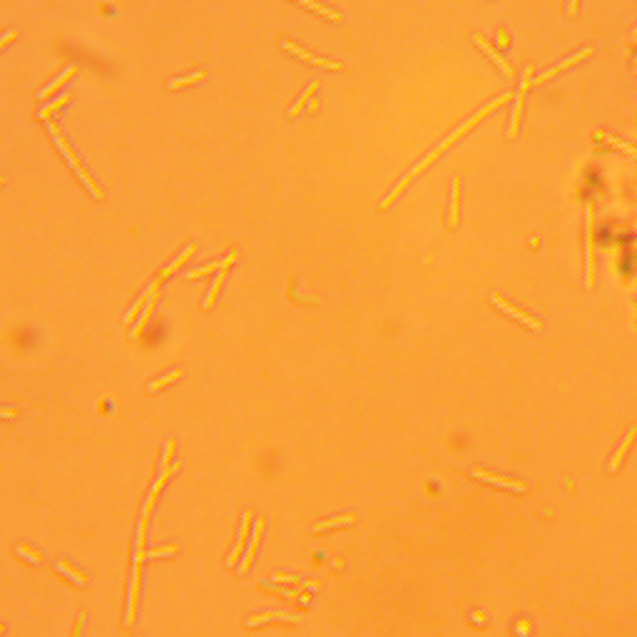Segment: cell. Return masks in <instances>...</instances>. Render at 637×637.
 Listing matches in <instances>:
<instances>
[{"label":"cell","mask_w":637,"mask_h":637,"mask_svg":"<svg viewBox=\"0 0 637 637\" xmlns=\"http://www.w3.org/2000/svg\"><path fill=\"white\" fill-rule=\"evenodd\" d=\"M508 100H510V93H503V95H498V98H495V100H490L488 105H483L481 110L476 112V115H470V118L465 120L463 124H458V127L451 132V135L445 137V140H441V145H436V147H433L431 152H428V155L423 157L421 162H418V165H414V169H411V172L406 174V177H401V180H398V185L394 187V190H391L389 194H386V199H381V205H378V207H381V210H389V207L394 205V202H396V199H398V194H401L403 190H406V187L411 185V180H416V177H418V174H421L423 169H426V167H431L433 162L438 160V155H443V152H445V149H448V147H451V145H456L458 140H461V137L465 135V132H470V130H473V127H476V124L481 122V120L486 118V115H490V112H493L495 107L506 105Z\"/></svg>","instance_id":"obj_1"},{"label":"cell","mask_w":637,"mask_h":637,"mask_svg":"<svg viewBox=\"0 0 637 637\" xmlns=\"http://www.w3.org/2000/svg\"><path fill=\"white\" fill-rule=\"evenodd\" d=\"M48 127H50V135L55 137V145H57V147H60V152H62V155H65V160H68V165H70V167H73L75 172H77V177H80V182H82V185H85L87 190H90V192H93V197H95V199H102V197H105V194H102V190H100V187L95 185V180H93V177H90V174H87L85 169H82L80 160H77V157H75V152H73V149H70L68 140H65V137L60 135V130H57V124H55V122H48Z\"/></svg>","instance_id":"obj_2"},{"label":"cell","mask_w":637,"mask_h":637,"mask_svg":"<svg viewBox=\"0 0 637 637\" xmlns=\"http://www.w3.org/2000/svg\"><path fill=\"white\" fill-rule=\"evenodd\" d=\"M530 85H533V68L528 65V68L523 70V77H520L518 93H515L513 115H510V127H508V137H515V135H518V124H520V118H523V102H526V93H528V87H530Z\"/></svg>","instance_id":"obj_3"},{"label":"cell","mask_w":637,"mask_h":637,"mask_svg":"<svg viewBox=\"0 0 637 637\" xmlns=\"http://www.w3.org/2000/svg\"><path fill=\"white\" fill-rule=\"evenodd\" d=\"M595 284V259H593V205L585 202V286Z\"/></svg>","instance_id":"obj_4"},{"label":"cell","mask_w":637,"mask_h":637,"mask_svg":"<svg viewBox=\"0 0 637 637\" xmlns=\"http://www.w3.org/2000/svg\"><path fill=\"white\" fill-rule=\"evenodd\" d=\"M490 304L493 306H498L501 311H506L508 316H513V319H518L520 324H526L528 329H533V331H543V324L535 319V316L526 314V311H520L518 306H513V304H508L506 299L501 297V294H490Z\"/></svg>","instance_id":"obj_5"},{"label":"cell","mask_w":637,"mask_h":637,"mask_svg":"<svg viewBox=\"0 0 637 637\" xmlns=\"http://www.w3.org/2000/svg\"><path fill=\"white\" fill-rule=\"evenodd\" d=\"M470 476L473 478H481V481L486 483H493V486H501V488H508V490H515V493H526L528 486L523 481H515V478H503V476H495V473H490V470H483V468H473L470 470Z\"/></svg>","instance_id":"obj_6"},{"label":"cell","mask_w":637,"mask_h":637,"mask_svg":"<svg viewBox=\"0 0 637 637\" xmlns=\"http://www.w3.org/2000/svg\"><path fill=\"white\" fill-rule=\"evenodd\" d=\"M593 55V48H582V50H578L575 55H570V57H565L563 62H557L555 68H551V70H545V73H540V75H535L533 77V82L538 85V82H545V80H551V77H555L557 73H563V70H568V68H573V65H578L580 60H585V57H590Z\"/></svg>","instance_id":"obj_7"},{"label":"cell","mask_w":637,"mask_h":637,"mask_svg":"<svg viewBox=\"0 0 637 637\" xmlns=\"http://www.w3.org/2000/svg\"><path fill=\"white\" fill-rule=\"evenodd\" d=\"M140 570L142 563L135 560V568H132V578H130V598H127V615H124V625L130 627L135 622V602H137V588H140Z\"/></svg>","instance_id":"obj_8"},{"label":"cell","mask_w":637,"mask_h":637,"mask_svg":"<svg viewBox=\"0 0 637 637\" xmlns=\"http://www.w3.org/2000/svg\"><path fill=\"white\" fill-rule=\"evenodd\" d=\"M635 436H637V426H630L627 428V433L622 436V441H620V445L615 448V453H613V458H610V473H615V470L622 465V461H625V453L630 451V445H632V441H635Z\"/></svg>","instance_id":"obj_9"},{"label":"cell","mask_w":637,"mask_h":637,"mask_svg":"<svg viewBox=\"0 0 637 637\" xmlns=\"http://www.w3.org/2000/svg\"><path fill=\"white\" fill-rule=\"evenodd\" d=\"M470 40H473V43H476V45H478V48H481V50H483V53H486V55H488V57H490V62H493V65H498V70H501V73H503V75H506L508 80H510V77H513V68H510V65H508V62H506V60H503V57H501V55H498V53H495V50H493V48H490V45H488V43H486V37H483V35H478V33H476V35L470 37Z\"/></svg>","instance_id":"obj_10"},{"label":"cell","mask_w":637,"mask_h":637,"mask_svg":"<svg viewBox=\"0 0 637 637\" xmlns=\"http://www.w3.org/2000/svg\"><path fill=\"white\" fill-rule=\"evenodd\" d=\"M281 48L286 50V53H294V55H299L302 60H306L309 65H319V68H326V70H341V62H334V60H324V57H316V55H309L306 50L297 48V45L291 43H281Z\"/></svg>","instance_id":"obj_11"},{"label":"cell","mask_w":637,"mask_h":637,"mask_svg":"<svg viewBox=\"0 0 637 637\" xmlns=\"http://www.w3.org/2000/svg\"><path fill=\"white\" fill-rule=\"evenodd\" d=\"M261 528H264V518H257V523H254L252 540H249V548H247V551H244V557H241V563H239V573H247V570H249V565H252L254 551H257V545H259Z\"/></svg>","instance_id":"obj_12"},{"label":"cell","mask_w":637,"mask_h":637,"mask_svg":"<svg viewBox=\"0 0 637 637\" xmlns=\"http://www.w3.org/2000/svg\"><path fill=\"white\" fill-rule=\"evenodd\" d=\"M249 518H252V513H249V510L241 515V528H239V535H237L234 551H232V555L227 557L229 565H237V560L241 557V551H244V538H247V530H249Z\"/></svg>","instance_id":"obj_13"},{"label":"cell","mask_w":637,"mask_h":637,"mask_svg":"<svg viewBox=\"0 0 637 637\" xmlns=\"http://www.w3.org/2000/svg\"><path fill=\"white\" fill-rule=\"evenodd\" d=\"M239 259L237 254H229L227 259H219V261H210L207 266H199V269H194V272L187 274V279H197L202 277V274H210V272H219V269H229V266L234 264V261Z\"/></svg>","instance_id":"obj_14"},{"label":"cell","mask_w":637,"mask_h":637,"mask_svg":"<svg viewBox=\"0 0 637 637\" xmlns=\"http://www.w3.org/2000/svg\"><path fill=\"white\" fill-rule=\"evenodd\" d=\"M269 620H284V622H297V615L291 613H261V615H254V618L247 620L249 627H257V625H264V622H269Z\"/></svg>","instance_id":"obj_15"},{"label":"cell","mask_w":637,"mask_h":637,"mask_svg":"<svg viewBox=\"0 0 637 637\" xmlns=\"http://www.w3.org/2000/svg\"><path fill=\"white\" fill-rule=\"evenodd\" d=\"M157 286H160V279H155V281H152V284H149V286H147V289H145V297H142V299H137V302H135V304H132V309H130V311H127V314H124V319H122V322H124V324L135 322L137 311H140V309H142V306H145V304H147V299H149V297H152V294H155V291H157Z\"/></svg>","instance_id":"obj_16"},{"label":"cell","mask_w":637,"mask_h":637,"mask_svg":"<svg viewBox=\"0 0 637 637\" xmlns=\"http://www.w3.org/2000/svg\"><path fill=\"white\" fill-rule=\"evenodd\" d=\"M353 515H336V518H329V520H322V523H316L314 526V533H322V530H329V528H339V526H351L353 523Z\"/></svg>","instance_id":"obj_17"},{"label":"cell","mask_w":637,"mask_h":637,"mask_svg":"<svg viewBox=\"0 0 637 637\" xmlns=\"http://www.w3.org/2000/svg\"><path fill=\"white\" fill-rule=\"evenodd\" d=\"M73 75H75V68H73V65H70V68H65V70H62V75H60V77H55V80L50 82V85L45 87V90H40V95H37V98H40V100L50 98V93H55L57 87H60V85H65V82H68L70 77H73Z\"/></svg>","instance_id":"obj_18"},{"label":"cell","mask_w":637,"mask_h":637,"mask_svg":"<svg viewBox=\"0 0 637 637\" xmlns=\"http://www.w3.org/2000/svg\"><path fill=\"white\" fill-rule=\"evenodd\" d=\"M224 279H227V269H219L216 277H214V281H212L210 294H207V299H205V309H212V306H214V299H216V294H219V289H222Z\"/></svg>","instance_id":"obj_19"},{"label":"cell","mask_w":637,"mask_h":637,"mask_svg":"<svg viewBox=\"0 0 637 637\" xmlns=\"http://www.w3.org/2000/svg\"><path fill=\"white\" fill-rule=\"evenodd\" d=\"M458 199H461V190H458V180L451 182V212H448V227L456 229L458 224Z\"/></svg>","instance_id":"obj_20"},{"label":"cell","mask_w":637,"mask_h":637,"mask_svg":"<svg viewBox=\"0 0 637 637\" xmlns=\"http://www.w3.org/2000/svg\"><path fill=\"white\" fill-rule=\"evenodd\" d=\"M155 299H157V291H155V294H152V297L147 299V304H145V311H142V316L137 319L135 329H132V336H135V339H137V336H140V331H142V329H145V324L149 322V314H152V309H155Z\"/></svg>","instance_id":"obj_21"},{"label":"cell","mask_w":637,"mask_h":637,"mask_svg":"<svg viewBox=\"0 0 637 637\" xmlns=\"http://www.w3.org/2000/svg\"><path fill=\"white\" fill-rule=\"evenodd\" d=\"M316 87H319V80H311V82H309V87H306V90H304V93H302V98H299L297 102L291 105V110H289V118H297V115H299V112H302V107L306 105V100L311 98V93H314Z\"/></svg>","instance_id":"obj_22"},{"label":"cell","mask_w":637,"mask_h":637,"mask_svg":"<svg viewBox=\"0 0 637 637\" xmlns=\"http://www.w3.org/2000/svg\"><path fill=\"white\" fill-rule=\"evenodd\" d=\"M192 254H194V244H190V247H185V252H182L180 257H177V259L172 261V264H167V266H165V269H162V277H169V274H172V272H177V269H180V266L185 264V261L190 259Z\"/></svg>","instance_id":"obj_23"},{"label":"cell","mask_w":637,"mask_h":637,"mask_svg":"<svg viewBox=\"0 0 637 637\" xmlns=\"http://www.w3.org/2000/svg\"><path fill=\"white\" fill-rule=\"evenodd\" d=\"M297 3H302V6H306V8H311L314 12H319V15H324V18H329V20H334V23H339V20H341L339 12H334V10H329V8L319 6L316 0H297Z\"/></svg>","instance_id":"obj_24"},{"label":"cell","mask_w":637,"mask_h":637,"mask_svg":"<svg viewBox=\"0 0 637 637\" xmlns=\"http://www.w3.org/2000/svg\"><path fill=\"white\" fill-rule=\"evenodd\" d=\"M68 102H70V95H62V98L53 100V102H48V105L40 107V110H37V118H40V120H48V118H50V112L60 110V107H62V105H68Z\"/></svg>","instance_id":"obj_25"},{"label":"cell","mask_w":637,"mask_h":637,"mask_svg":"<svg viewBox=\"0 0 637 637\" xmlns=\"http://www.w3.org/2000/svg\"><path fill=\"white\" fill-rule=\"evenodd\" d=\"M57 570H60V573H65V575H68L70 580L75 582V585H85V582H87V578H85V575H80L77 570H73V568H70V565L65 563V560H57Z\"/></svg>","instance_id":"obj_26"},{"label":"cell","mask_w":637,"mask_h":637,"mask_svg":"<svg viewBox=\"0 0 637 637\" xmlns=\"http://www.w3.org/2000/svg\"><path fill=\"white\" fill-rule=\"evenodd\" d=\"M205 80V73H194V75H187V77H177V80H169V90H177V87H185V85H194V82H202Z\"/></svg>","instance_id":"obj_27"},{"label":"cell","mask_w":637,"mask_h":637,"mask_svg":"<svg viewBox=\"0 0 637 637\" xmlns=\"http://www.w3.org/2000/svg\"><path fill=\"white\" fill-rule=\"evenodd\" d=\"M598 137H602V140H607L610 145H615L618 149H622V152H627V155H632V157H637V149L635 147H630L627 142H622V140H615V137H610V135H605V132H598Z\"/></svg>","instance_id":"obj_28"},{"label":"cell","mask_w":637,"mask_h":637,"mask_svg":"<svg viewBox=\"0 0 637 637\" xmlns=\"http://www.w3.org/2000/svg\"><path fill=\"white\" fill-rule=\"evenodd\" d=\"M177 470H180V465H177V463H174L172 468H162V470H160V478H157V481H155V486H152V495H157V493H160V490H162V486H165V481H167V478H169V473H177Z\"/></svg>","instance_id":"obj_29"},{"label":"cell","mask_w":637,"mask_h":637,"mask_svg":"<svg viewBox=\"0 0 637 637\" xmlns=\"http://www.w3.org/2000/svg\"><path fill=\"white\" fill-rule=\"evenodd\" d=\"M177 378H182V371H180V369H177V371H172V373H167V376L157 378V381H152V384H149V391H157V389H162V386L172 384V381H177Z\"/></svg>","instance_id":"obj_30"},{"label":"cell","mask_w":637,"mask_h":637,"mask_svg":"<svg viewBox=\"0 0 637 637\" xmlns=\"http://www.w3.org/2000/svg\"><path fill=\"white\" fill-rule=\"evenodd\" d=\"M180 551V545H165V548H157V551L145 553V557H162V555H174Z\"/></svg>","instance_id":"obj_31"},{"label":"cell","mask_w":637,"mask_h":637,"mask_svg":"<svg viewBox=\"0 0 637 637\" xmlns=\"http://www.w3.org/2000/svg\"><path fill=\"white\" fill-rule=\"evenodd\" d=\"M18 553H20L23 557H28L30 563H43V557L37 555L35 551H30V548H25V545H18Z\"/></svg>","instance_id":"obj_32"},{"label":"cell","mask_w":637,"mask_h":637,"mask_svg":"<svg viewBox=\"0 0 637 637\" xmlns=\"http://www.w3.org/2000/svg\"><path fill=\"white\" fill-rule=\"evenodd\" d=\"M272 580L274 582H289V585H294V582H297V578L284 575V573H277V575H272Z\"/></svg>","instance_id":"obj_33"},{"label":"cell","mask_w":637,"mask_h":637,"mask_svg":"<svg viewBox=\"0 0 637 637\" xmlns=\"http://www.w3.org/2000/svg\"><path fill=\"white\" fill-rule=\"evenodd\" d=\"M578 3H580V0H568V10H565V12H568V18H575Z\"/></svg>","instance_id":"obj_34"},{"label":"cell","mask_w":637,"mask_h":637,"mask_svg":"<svg viewBox=\"0 0 637 637\" xmlns=\"http://www.w3.org/2000/svg\"><path fill=\"white\" fill-rule=\"evenodd\" d=\"M15 35H18V33H15V30H8L6 35L0 37V48H3V45H8V43H10V40H15Z\"/></svg>","instance_id":"obj_35"},{"label":"cell","mask_w":637,"mask_h":637,"mask_svg":"<svg viewBox=\"0 0 637 637\" xmlns=\"http://www.w3.org/2000/svg\"><path fill=\"white\" fill-rule=\"evenodd\" d=\"M15 416H18L15 409H0V418H15Z\"/></svg>","instance_id":"obj_36"},{"label":"cell","mask_w":637,"mask_h":637,"mask_svg":"<svg viewBox=\"0 0 637 637\" xmlns=\"http://www.w3.org/2000/svg\"><path fill=\"white\" fill-rule=\"evenodd\" d=\"M304 588H306V590H319V582H314V580H311V582H304Z\"/></svg>","instance_id":"obj_37"},{"label":"cell","mask_w":637,"mask_h":637,"mask_svg":"<svg viewBox=\"0 0 637 637\" xmlns=\"http://www.w3.org/2000/svg\"><path fill=\"white\" fill-rule=\"evenodd\" d=\"M0 632H3V625H0Z\"/></svg>","instance_id":"obj_38"}]
</instances>
